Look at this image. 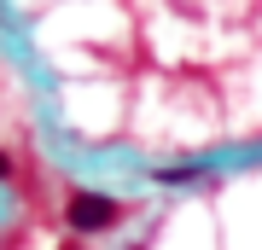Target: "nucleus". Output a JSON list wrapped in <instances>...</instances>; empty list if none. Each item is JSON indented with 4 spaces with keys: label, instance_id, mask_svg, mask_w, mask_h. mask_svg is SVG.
<instances>
[{
    "label": "nucleus",
    "instance_id": "1",
    "mask_svg": "<svg viewBox=\"0 0 262 250\" xmlns=\"http://www.w3.org/2000/svg\"><path fill=\"white\" fill-rule=\"evenodd\" d=\"M122 215H128V204L122 198H105V192H70L64 198V221L76 233H111Z\"/></svg>",
    "mask_w": 262,
    "mask_h": 250
},
{
    "label": "nucleus",
    "instance_id": "2",
    "mask_svg": "<svg viewBox=\"0 0 262 250\" xmlns=\"http://www.w3.org/2000/svg\"><path fill=\"white\" fill-rule=\"evenodd\" d=\"M151 180H158V186H187V180H198V163H175V169H151Z\"/></svg>",
    "mask_w": 262,
    "mask_h": 250
},
{
    "label": "nucleus",
    "instance_id": "3",
    "mask_svg": "<svg viewBox=\"0 0 262 250\" xmlns=\"http://www.w3.org/2000/svg\"><path fill=\"white\" fill-rule=\"evenodd\" d=\"M12 175V157H6V151H0V180H6Z\"/></svg>",
    "mask_w": 262,
    "mask_h": 250
},
{
    "label": "nucleus",
    "instance_id": "4",
    "mask_svg": "<svg viewBox=\"0 0 262 250\" xmlns=\"http://www.w3.org/2000/svg\"><path fill=\"white\" fill-rule=\"evenodd\" d=\"M64 250H82V244H64Z\"/></svg>",
    "mask_w": 262,
    "mask_h": 250
}]
</instances>
